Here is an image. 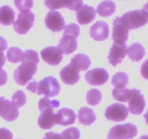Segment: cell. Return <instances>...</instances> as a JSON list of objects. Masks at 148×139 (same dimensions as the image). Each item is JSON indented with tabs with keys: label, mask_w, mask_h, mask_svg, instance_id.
Returning <instances> with one entry per match:
<instances>
[{
	"label": "cell",
	"mask_w": 148,
	"mask_h": 139,
	"mask_svg": "<svg viewBox=\"0 0 148 139\" xmlns=\"http://www.w3.org/2000/svg\"><path fill=\"white\" fill-rule=\"evenodd\" d=\"M121 18L129 30L137 29L147 24L148 12L147 9L133 10L123 14Z\"/></svg>",
	"instance_id": "cell-1"
},
{
	"label": "cell",
	"mask_w": 148,
	"mask_h": 139,
	"mask_svg": "<svg viewBox=\"0 0 148 139\" xmlns=\"http://www.w3.org/2000/svg\"><path fill=\"white\" fill-rule=\"evenodd\" d=\"M37 64L33 62L24 61L14 70V79L18 85H25L33 78L37 71Z\"/></svg>",
	"instance_id": "cell-2"
},
{
	"label": "cell",
	"mask_w": 148,
	"mask_h": 139,
	"mask_svg": "<svg viewBox=\"0 0 148 139\" xmlns=\"http://www.w3.org/2000/svg\"><path fill=\"white\" fill-rule=\"evenodd\" d=\"M137 135V127L132 123L118 125L109 130L108 139H132Z\"/></svg>",
	"instance_id": "cell-3"
},
{
	"label": "cell",
	"mask_w": 148,
	"mask_h": 139,
	"mask_svg": "<svg viewBox=\"0 0 148 139\" xmlns=\"http://www.w3.org/2000/svg\"><path fill=\"white\" fill-rule=\"evenodd\" d=\"M61 87L55 78L49 76L37 82L36 93L38 95H44L46 97H53L57 96L60 92Z\"/></svg>",
	"instance_id": "cell-4"
},
{
	"label": "cell",
	"mask_w": 148,
	"mask_h": 139,
	"mask_svg": "<svg viewBox=\"0 0 148 139\" xmlns=\"http://www.w3.org/2000/svg\"><path fill=\"white\" fill-rule=\"evenodd\" d=\"M35 14L29 10H21L17 20L13 23V28L17 33L24 35L30 30L33 25Z\"/></svg>",
	"instance_id": "cell-5"
},
{
	"label": "cell",
	"mask_w": 148,
	"mask_h": 139,
	"mask_svg": "<svg viewBox=\"0 0 148 139\" xmlns=\"http://www.w3.org/2000/svg\"><path fill=\"white\" fill-rule=\"evenodd\" d=\"M112 38L115 44L122 45L128 39L129 29L126 26L121 17H117L113 23Z\"/></svg>",
	"instance_id": "cell-6"
},
{
	"label": "cell",
	"mask_w": 148,
	"mask_h": 139,
	"mask_svg": "<svg viewBox=\"0 0 148 139\" xmlns=\"http://www.w3.org/2000/svg\"><path fill=\"white\" fill-rule=\"evenodd\" d=\"M129 114L127 107L124 104L115 103L108 106L105 111V116L108 120L114 122H121L125 120Z\"/></svg>",
	"instance_id": "cell-7"
},
{
	"label": "cell",
	"mask_w": 148,
	"mask_h": 139,
	"mask_svg": "<svg viewBox=\"0 0 148 139\" xmlns=\"http://www.w3.org/2000/svg\"><path fill=\"white\" fill-rule=\"evenodd\" d=\"M19 116L18 108L12 101L0 97V117L7 122L15 120Z\"/></svg>",
	"instance_id": "cell-8"
},
{
	"label": "cell",
	"mask_w": 148,
	"mask_h": 139,
	"mask_svg": "<svg viewBox=\"0 0 148 139\" xmlns=\"http://www.w3.org/2000/svg\"><path fill=\"white\" fill-rule=\"evenodd\" d=\"M46 26L53 32H59L65 28L64 19L59 12L52 10L45 18Z\"/></svg>",
	"instance_id": "cell-9"
},
{
	"label": "cell",
	"mask_w": 148,
	"mask_h": 139,
	"mask_svg": "<svg viewBox=\"0 0 148 139\" xmlns=\"http://www.w3.org/2000/svg\"><path fill=\"white\" fill-rule=\"evenodd\" d=\"M145 107V101L144 96L140 90L132 89V95L129 100V109L133 114H140L144 111Z\"/></svg>",
	"instance_id": "cell-10"
},
{
	"label": "cell",
	"mask_w": 148,
	"mask_h": 139,
	"mask_svg": "<svg viewBox=\"0 0 148 139\" xmlns=\"http://www.w3.org/2000/svg\"><path fill=\"white\" fill-rule=\"evenodd\" d=\"M108 79V73L103 68H96L91 70L85 74V80L92 85H103Z\"/></svg>",
	"instance_id": "cell-11"
},
{
	"label": "cell",
	"mask_w": 148,
	"mask_h": 139,
	"mask_svg": "<svg viewBox=\"0 0 148 139\" xmlns=\"http://www.w3.org/2000/svg\"><path fill=\"white\" fill-rule=\"evenodd\" d=\"M46 7L50 10H56L59 8H66L70 10L77 11L83 5V1L81 0H72V1H61V0H46L44 1Z\"/></svg>",
	"instance_id": "cell-12"
},
{
	"label": "cell",
	"mask_w": 148,
	"mask_h": 139,
	"mask_svg": "<svg viewBox=\"0 0 148 139\" xmlns=\"http://www.w3.org/2000/svg\"><path fill=\"white\" fill-rule=\"evenodd\" d=\"M41 57L46 63L50 65H59L63 58V53L55 46H49L40 52Z\"/></svg>",
	"instance_id": "cell-13"
},
{
	"label": "cell",
	"mask_w": 148,
	"mask_h": 139,
	"mask_svg": "<svg viewBox=\"0 0 148 139\" xmlns=\"http://www.w3.org/2000/svg\"><path fill=\"white\" fill-rule=\"evenodd\" d=\"M109 34L108 25L106 22L98 21L90 28V35L92 39L97 41H101L108 39Z\"/></svg>",
	"instance_id": "cell-14"
},
{
	"label": "cell",
	"mask_w": 148,
	"mask_h": 139,
	"mask_svg": "<svg viewBox=\"0 0 148 139\" xmlns=\"http://www.w3.org/2000/svg\"><path fill=\"white\" fill-rule=\"evenodd\" d=\"M127 45L126 44V43L122 45H117L113 43L108 57L110 64L115 67L118 64L121 63V61L127 55Z\"/></svg>",
	"instance_id": "cell-15"
},
{
	"label": "cell",
	"mask_w": 148,
	"mask_h": 139,
	"mask_svg": "<svg viewBox=\"0 0 148 139\" xmlns=\"http://www.w3.org/2000/svg\"><path fill=\"white\" fill-rule=\"evenodd\" d=\"M60 77L65 84L73 85L79 80V71L70 63L60 71Z\"/></svg>",
	"instance_id": "cell-16"
},
{
	"label": "cell",
	"mask_w": 148,
	"mask_h": 139,
	"mask_svg": "<svg viewBox=\"0 0 148 139\" xmlns=\"http://www.w3.org/2000/svg\"><path fill=\"white\" fill-rule=\"evenodd\" d=\"M76 114L75 111L69 108H62L56 113V124L66 126L75 123Z\"/></svg>",
	"instance_id": "cell-17"
},
{
	"label": "cell",
	"mask_w": 148,
	"mask_h": 139,
	"mask_svg": "<svg viewBox=\"0 0 148 139\" xmlns=\"http://www.w3.org/2000/svg\"><path fill=\"white\" fill-rule=\"evenodd\" d=\"M96 11L94 7L85 4L76 12L78 23L80 25H86L95 19Z\"/></svg>",
	"instance_id": "cell-18"
},
{
	"label": "cell",
	"mask_w": 148,
	"mask_h": 139,
	"mask_svg": "<svg viewBox=\"0 0 148 139\" xmlns=\"http://www.w3.org/2000/svg\"><path fill=\"white\" fill-rule=\"evenodd\" d=\"M58 49L62 51L64 54H70L75 52L77 48V39L72 36L64 35L60 39L59 43L58 44Z\"/></svg>",
	"instance_id": "cell-19"
},
{
	"label": "cell",
	"mask_w": 148,
	"mask_h": 139,
	"mask_svg": "<svg viewBox=\"0 0 148 139\" xmlns=\"http://www.w3.org/2000/svg\"><path fill=\"white\" fill-rule=\"evenodd\" d=\"M38 123L42 129H51L56 124V113L51 109L44 110L39 116Z\"/></svg>",
	"instance_id": "cell-20"
},
{
	"label": "cell",
	"mask_w": 148,
	"mask_h": 139,
	"mask_svg": "<svg viewBox=\"0 0 148 139\" xmlns=\"http://www.w3.org/2000/svg\"><path fill=\"white\" fill-rule=\"evenodd\" d=\"M78 120L80 124L84 125H90L96 120V116L91 109L82 107L78 110Z\"/></svg>",
	"instance_id": "cell-21"
},
{
	"label": "cell",
	"mask_w": 148,
	"mask_h": 139,
	"mask_svg": "<svg viewBox=\"0 0 148 139\" xmlns=\"http://www.w3.org/2000/svg\"><path fill=\"white\" fill-rule=\"evenodd\" d=\"M70 64L78 70H86L90 66L91 61L88 55L85 54H77L71 59Z\"/></svg>",
	"instance_id": "cell-22"
},
{
	"label": "cell",
	"mask_w": 148,
	"mask_h": 139,
	"mask_svg": "<svg viewBox=\"0 0 148 139\" xmlns=\"http://www.w3.org/2000/svg\"><path fill=\"white\" fill-rule=\"evenodd\" d=\"M127 54L132 60L134 62H139L145 54V50L143 45L138 42H136L132 43L127 49Z\"/></svg>",
	"instance_id": "cell-23"
},
{
	"label": "cell",
	"mask_w": 148,
	"mask_h": 139,
	"mask_svg": "<svg viewBox=\"0 0 148 139\" xmlns=\"http://www.w3.org/2000/svg\"><path fill=\"white\" fill-rule=\"evenodd\" d=\"M15 13L8 5L0 7V23L4 25H10L14 23Z\"/></svg>",
	"instance_id": "cell-24"
},
{
	"label": "cell",
	"mask_w": 148,
	"mask_h": 139,
	"mask_svg": "<svg viewBox=\"0 0 148 139\" xmlns=\"http://www.w3.org/2000/svg\"><path fill=\"white\" fill-rule=\"evenodd\" d=\"M116 11V4L112 1H103L98 4L97 12L100 16L108 17L114 14Z\"/></svg>",
	"instance_id": "cell-25"
},
{
	"label": "cell",
	"mask_w": 148,
	"mask_h": 139,
	"mask_svg": "<svg viewBox=\"0 0 148 139\" xmlns=\"http://www.w3.org/2000/svg\"><path fill=\"white\" fill-rule=\"evenodd\" d=\"M132 95V89L130 90L127 88H114L112 91V96L114 99L121 102H127Z\"/></svg>",
	"instance_id": "cell-26"
},
{
	"label": "cell",
	"mask_w": 148,
	"mask_h": 139,
	"mask_svg": "<svg viewBox=\"0 0 148 139\" xmlns=\"http://www.w3.org/2000/svg\"><path fill=\"white\" fill-rule=\"evenodd\" d=\"M129 83V76L124 72H119L114 75L111 83L116 88H123L127 86Z\"/></svg>",
	"instance_id": "cell-27"
},
{
	"label": "cell",
	"mask_w": 148,
	"mask_h": 139,
	"mask_svg": "<svg viewBox=\"0 0 148 139\" xmlns=\"http://www.w3.org/2000/svg\"><path fill=\"white\" fill-rule=\"evenodd\" d=\"M23 52L17 47H11L7 52V58L12 63H18L22 62Z\"/></svg>",
	"instance_id": "cell-28"
},
{
	"label": "cell",
	"mask_w": 148,
	"mask_h": 139,
	"mask_svg": "<svg viewBox=\"0 0 148 139\" xmlns=\"http://www.w3.org/2000/svg\"><path fill=\"white\" fill-rule=\"evenodd\" d=\"M59 104H60L58 100H51L48 97H43L39 101L38 109L42 112L48 109H53V108H57L59 107Z\"/></svg>",
	"instance_id": "cell-29"
},
{
	"label": "cell",
	"mask_w": 148,
	"mask_h": 139,
	"mask_svg": "<svg viewBox=\"0 0 148 139\" xmlns=\"http://www.w3.org/2000/svg\"><path fill=\"white\" fill-rule=\"evenodd\" d=\"M102 99V94L98 89H90L86 95L87 102L92 106L98 105Z\"/></svg>",
	"instance_id": "cell-30"
},
{
	"label": "cell",
	"mask_w": 148,
	"mask_h": 139,
	"mask_svg": "<svg viewBox=\"0 0 148 139\" xmlns=\"http://www.w3.org/2000/svg\"><path fill=\"white\" fill-rule=\"evenodd\" d=\"M26 101H27V98H26L25 94L21 90H18V91H15L13 94L12 97V102L17 108L24 106L25 104Z\"/></svg>",
	"instance_id": "cell-31"
},
{
	"label": "cell",
	"mask_w": 148,
	"mask_h": 139,
	"mask_svg": "<svg viewBox=\"0 0 148 139\" xmlns=\"http://www.w3.org/2000/svg\"><path fill=\"white\" fill-rule=\"evenodd\" d=\"M61 137L62 139H79L80 132L77 127H69L62 132Z\"/></svg>",
	"instance_id": "cell-32"
},
{
	"label": "cell",
	"mask_w": 148,
	"mask_h": 139,
	"mask_svg": "<svg viewBox=\"0 0 148 139\" xmlns=\"http://www.w3.org/2000/svg\"><path fill=\"white\" fill-rule=\"evenodd\" d=\"M24 61H29V62H33L36 64H38L40 60H39L38 52L32 49H28L23 52L22 62H24Z\"/></svg>",
	"instance_id": "cell-33"
},
{
	"label": "cell",
	"mask_w": 148,
	"mask_h": 139,
	"mask_svg": "<svg viewBox=\"0 0 148 139\" xmlns=\"http://www.w3.org/2000/svg\"><path fill=\"white\" fill-rule=\"evenodd\" d=\"M63 36L64 35H69L75 37V39H77L79 35V27L75 23H70L65 26Z\"/></svg>",
	"instance_id": "cell-34"
},
{
	"label": "cell",
	"mask_w": 148,
	"mask_h": 139,
	"mask_svg": "<svg viewBox=\"0 0 148 139\" xmlns=\"http://www.w3.org/2000/svg\"><path fill=\"white\" fill-rule=\"evenodd\" d=\"M14 3L17 10H20V11L23 10H29L33 5V1L31 0H21V1L15 0Z\"/></svg>",
	"instance_id": "cell-35"
},
{
	"label": "cell",
	"mask_w": 148,
	"mask_h": 139,
	"mask_svg": "<svg viewBox=\"0 0 148 139\" xmlns=\"http://www.w3.org/2000/svg\"><path fill=\"white\" fill-rule=\"evenodd\" d=\"M13 135L7 128H0V139H12Z\"/></svg>",
	"instance_id": "cell-36"
},
{
	"label": "cell",
	"mask_w": 148,
	"mask_h": 139,
	"mask_svg": "<svg viewBox=\"0 0 148 139\" xmlns=\"http://www.w3.org/2000/svg\"><path fill=\"white\" fill-rule=\"evenodd\" d=\"M43 139H62L61 135L59 133H55L53 132H48L45 135V137Z\"/></svg>",
	"instance_id": "cell-37"
},
{
	"label": "cell",
	"mask_w": 148,
	"mask_h": 139,
	"mask_svg": "<svg viewBox=\"0 0 148 139\" xmlns=\"http://www.w3.org/2000/svg\"><path fill=\"white\" fill-rule=\"evenodd\" d=\"M26 88H27L28 91H30V92L33 93V94L36 93V89H37V82H36L35 80H33V81H31V82L27 83Z\"/></svg>",
	"instance_id": "cell-38"
},
{
	"label": "cell",
	"mask_w": 148,
	"mask_h": 139,
	"mask_svg": "<svg viewBox=\"0 0 148 139\" xmlns=\"http://www.w3.org/2000/svg\"><path fill=\"white\" fill-rule=\"evenodd\" d=\"M7 81V73L5 70L0 71V85H3Z\"/></svg>",
	"instance_id": "cell-39"
},
{
	"label": "cell",
	"mask_w": 148,
	"mask_h": 139,
	"mask_svg": "<svg viewBox=\"0 0 148 139\" xmlns=\"http://www.w3.org/2000/svg\"><path fill=\"white\" fill-rule=\"evenodd\" d=\"M7 48V42L3 37L0 36V52L6 50Z\"/></svg>",
	"instance_id": "cell-40"
},
{
	"label": "cell",
	"mask_w": 148,
	"mask_h": 139,
	"mask_svg": "<svg viewBox=\"0 0 148 139\" xmlns=\"http://www.w3.org/2000/svg\"><path fill=\"white\" fill-rule=\"evenodd\" d=\"M6 62V57L3 52H0V71L1 70V67L4 66Z\"/></svg>",
	"instance_id": "cell-41"
},
{
	"label": "cell",
	"mask_w": 148,
	"mask_h": 139,
	"mask_svg": "<svg viewBox=\"0 0 148 139\" xmlns=\"http://www.w3.org/2000/svg\"><path fill=\"white\" fill-rule=\"evenodd\" d=\"M139 139H148V137H147V136H141V137Z\"/></svg>",
	"instance_id": "cell-42"
}]
</instances>
